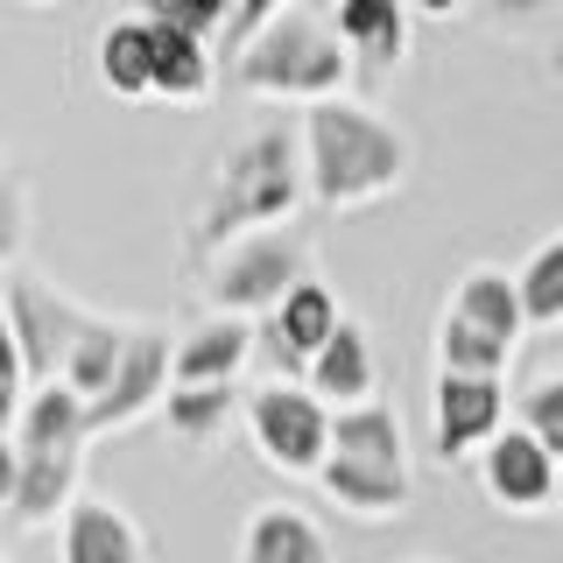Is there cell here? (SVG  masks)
I'll use <instances>...</instances> for the list:
<instances>
[{
    "instance_id": "1",
    "label": "cell",
    "mask_w": 563,
    "mask_h": 563,
    "mask_svg": "<svg viewBox=\"0 0 563 563\" xmlns=\"http://www.w3.org/2000/svg\"><path fill=\"white\" fill-rule=\"evenodd\" d=\"M303 190L310 205L324 211H360L387 198V190L409 184L416 169V148L380 106L366 99H324V106H303Z\"/></svg>"
},
{
    "instance_id": "2",
    "label": "cell",
    "mask_w": 563,
    "mask_h": 563,
    "mask_svg": "<svg viewBox=\"0 0 563 563\" xmlns=\"http://www.w3.org/2000/svg\"><path fill=\"white\" fill-rule=\"evenodd\" d=\"M303 141L289 128H254L246 141L219 155L211 169V198H205V219H198V240L190 254L219 261L233 240L246 233H268V225H289L303 211Z\"/></svg>"
},
{
    "instance_id": "3",
    "label": "cell",
    "mask_w": 563,
    "mask_h": 563,
    "mask_svg": "<svg viewBox=\"0 0 563 563\" xmlns=\"http://www.w3.org/2000/svg\"><path fill=\"white\" fill-rule=\"evenodd\" d=\"M225 78L240 85L246 99H289V106H324V99H345V78H352V57L339 43L324 8H275L268 29L225 64Z\"/></svg>"
},
{
    "instance_id": "4",
    "label": "cell",
    "mask_w": 563,
    "mask_h": 563,
    "mask_svg": "<svg viewBox=\"0 0 563 563\" xmlns=\"http://www.w3.org/2000/svg\"><path fill=\"white\" fill-rule=\"evenodd\" d=\"M310 275V233L303 225H268V233L233 240L219 261H211V317H275Z\"/></svg>"
},
{
    "instance_id": "5",
    "label": "cell",
    "mask_w": 563,
    "mask_h": 563,
    "mask_svg": "<svg viewBox=\"0 0 563 563\" xmlns=\"http://www.w3.org/2000/svg\"><path fill=\"white\" fill-rule=\"evenodd\" d=\"M0 317H8L14 345H22L29 387H49V380H64V360H70V345H78V331L92 324V310H78L70 296H57L43 275H29V268L0 275Z\"/></svg>"
},
{
    "instance_id": "6",
    "label": "cell",
    "mask_w": 563,
    "mask_h": 563,
    "mask_svg": "<svg viewBox=\"0 0 563 563\" xmlns=\"http://www.w3.org/2000/svg\"><path fill=\"white\" fill-rule=\"evenodd\" d=\"M246 430H254V451L268 457L275 472H296V479H317L331 465V409L310 395V387L268 380L246 395Z\"/></svg>"
},
{
    "instance_id": "7",
    "label": "cell",
    "mask_w": 563,
    "mask_h": 563,
    "mask_svg": "<svg viewBox=\"0 0 563 563\" xmlns=\"http://www.w3.org/2000/svg\"><path fill=\"white\" fill-rule=\"evenodd\" d=\"M176 339L163 324H134L128 331V360H120L113 387L85 409V422H92V437H113V430H134L141 416H163L169 387H176Z\"/></svg>"
},
{
    "instance_id": "8",
    "label": "cell",
    "mask_w": 563,
    "mask_h": 563,
    "mask_svg": "<svg viewBox=\"0 0 563 563\" xmlns=\"http://www.w3.org/2000/svg\"><path fill=\"white\" fill-rule=\"evenodd\" d=\"M479 479L493 493V507H507V515H542V507H556V457L542 451L521 422H507L479 451Z\"/></svg>"
},
{
    "instance_id": "9",
    "label": "cell",
    "mask_w": 563,
    "mask_h": 563,
    "mask_svg": "<svg viewBox=\"0 0 563 563\" xmlns=\"http://www.w3.org/2000/svg\"><path fill=\"white\" fill-rule=\"evenodd\" d=\"M507 430V387L500 380H437V457L465 465V451H486Z\"/></svg>"
},
{
    "instance_id": "10",
    "label": "cell",
    "mask_w": 563,
    "mask_h": 563,
    "mask_svg": "<svg viewBox=\"0 0 563 563\" xmlns=\"http://www.w3.org/2000/svg\"><path fill=\"white\" fill-rule=\"evenodd\" d=\"M451 324H465V331H479V339H493L515 360L521 339H528V310H521V282L507 275V268H465L457 275V289H451V303H444Z\"/></svg>"
},
{
    "instance_id": "11",
    "label": "cell",
    "mask_w": 563,
    "mask_h": 563,
    "mask_svg": "<svg viewBox=\"0 0 563 563\" xmlns=\"http://www.w3.org/2000/svg\"><path fill=\"white\" fill-rule=\"evenodd\" d=\"M303 387L317 401H324L331 416L339 409H366V401H380V360H374V339H366L360 317H345L339 331H331V345L310 360Z\"/></svg>"
},
{
    "instance_id": "12",
    "label": "cell",
    "mask_w": 563,
    "mask_h": 563,
    "mask_svg": "<svg viewBox=\"0 0 563 563\" xmlns=\"http://www.w3.org/2000/svg\"><path fill=\"white\" fill-rule=\"evenodd\" d=\"M331 29H339V43H345L360 78H387V70L409 57V8H395V0H339Z\"/></svg>"
},
{
    "instance_id": "13",
    "label": "cell",
    "mask_w": 563,
    "mask_h": 563,
    "mask_svg": "<svg viewBox=\"0 0 563 563\" xmlns=\"http://www.w3.org/2000/svg\"><path fill=\"white\" fill-rule=\"evenodd\" d=\"M254 360V324L246 317H205L176 339V387H240V366Z\"/></svg>"
},
{
    "instance_id": "14",
    "label": "cell",
    "mask_w": 563,
    "mask_h": 563,
    "mask_svg": "<svg viewBox=\"0 0 563 563\" xmlns=\"http://www.w3.org/2000/svg\"><path fill=\"white\" fill-rule=\"evenodd\" d=\"M345 317H339V303H331V289L324 282H303V289L289 296L275 317H268V352H275V366H296V374H310V360L331 345V331H339Z\"/></svg>"
},
{
    "instance_id": "15",
    "label": "cell",
    "mask_w": 563,
    "mask_h": 563,
    "mask_svg": "<svg viewBox=\"0 0 563 563\" xmlns=\"http://www.w3.org/2000/svg\"><path fill=\"white\" fill-rule=\"evenodd\" d=\"M57 563H148V550L113 500H78L57 528Z\"/></svg>"
},
{
    "instance_id": "16",
    "label": "cell",
    "mask_w": 563,
    "mask_h": 563,
    "mask_svg": "<svg viewBox=\"0 0 563 563\" xmlns=\"http://www.w3.org/2000/svg\"><path fill=\"white\" fill-rule=\"evenodd\" d=\"M92 444V422H85V395H70L64 380L29 387L22 416H14V451L43 457V451H85Z\"/></svg>"
},
{
    "instance_id": "17",
    "label": "cell",
    "mask_w": 563,
    "mask_h": 563,
    "mask_svg": "<svg viewBox=\"0 0 563 563\" xmlns=\"http://www.w3.org/2000/svg\"><path fill=\"white\" fill-rule=\"evenodd\" d=\"M317 486L331 493V507H345V515H360V521H395V515H409V472H395V465H360V457H331L324 472H317Z\"/></svg>"
},
{
    "instance_id": "18",
    "label": "cell",
    "mask_w": 563,
    "mask_h": 563,
    "mask_svg": "<svg viewBox=\"0 0 563 563\" xmlns=\"http://www.w3.org/2000/svg\"><path fill=\"white\" fill-rule=\"evenodd\" d=\"M240 563H331V536L303 507H261L240 528Z\"/></svg>"
},
{
    "instance_id": "19",
    "label": "cell",
    "mask_w": 563,
    "mask_h": 563,
    "mask_svg": "<svg viewBox=\"0 0 563 563\" xmlns=\"http://www.w3.org/2000/svg\"><path fill=\"white\" fill-rule=\"evenodd\" d=\"M78 479H85V451H43V457H22V486H14V521H22V528L64 521L70 507L85 500Z\"/></svg>"
},
{
    "instance_id": "20",
    "label": "cell",
    "mask_w": 563,
    "mask_h": 563,
    "mask_svg": "<svg viewBox=\"0 0 563 563\" xmlns=\"http://www.w3.org/2000/svg\"><path fill=\"white\" fill-rule=\"evenodd\" d=\"M141 22H148V35H155V99H184V106L211 99V85H219V57H211V43L169 29V22H155V14H141Z\"/></svg>"
},
{
    "instance_id": "21",
    "label": "cell",
    "mask_w": 563,
    "mask_h": 563,
    "mask_svg": "<svg viewBox=\"0 0 563 563\" xmlns=\"http://www.w3.org/2000/svg\"><path fill=\"white\" fill-rule=\"evenodd\" d=\"M99 78H106V92H120V99H155V35L141 22V8L113 14V22L99 29Z\"/></svg>"
},
{
    "instance_id": "22",
    "label": "cell",
    "mask_w": 563,
    "mask_h": 563,
    "mask_svg": "<svg viewBox=\"0 0 563 563\" xmlns=\"http://www.w3.org/2000/svg\"><path fill=\"white\" fill-rule=\"evenodd\" d=\"M331 457H360V465H395V472H409L401 416L387 409V401H366V409H339V416H331Z\"/></svg>"
},
{
    "instance_id": "23",
    "label": "cell",
    "mask_w": 563,
    "mask_h": 563,
    "mask_svg": "<svg viewBox=\"0 0 563 563\" xmlns=\"http://www.w3.org/2000/svg\"><path fill=\"white\" fill-rule=\"evenodd\" d=\"M128 331L134 324H113V317H92V324L78 331V345H70V360H64V387H70V395H85V409L113 387L120 360H128Z\"/></svg>"
},
{
    "instance_id": "24",
    "label": "cell",
    "mask_w": 563,
    "mask_h": 563,
    "mask_svg": "<svg viewBox=\"0 0 563 563\" xmlns=\"http://www.w3.org/2000/svg\"><path fill=\"white\" fill-rule=\"evenodd\" d=\"M233 409H240V387H169L163 422L184 444H211V437L233 422Z\"/></svg>"
},
{
    "instance_id": "25",
    "label": "cell",
    "mask_w": 563,
    "mask_h": 563,
    "mask_svg": "<svg viewBox=\"0 0 563 563\" xmlns=\"http://www.w3.org/2000/svg\"><path fill=\"white\" fill-rule=\"evenodd\" d=\"M515 282H521L528 324H563V233H556L550 246H536V254H528V268H521Z\"/></svg>"
},
{
    "instance_id": "26",
    "label": "cell",
    "mask_w": 563,
    "mask_h": 563,
    "mask_svg": "<svg viewBox=\"0 0 563 563\" xmlns=\"http://www.w3.org/2000/svg\"><path fill=\"white\" fill-rule=\"evenodd\" d=\"M437 360H444V374H457V380H500L507 374V352L493 345V339H479V331H465V324H437Z\"/></svg>"
},
{
    "instance_id": "27",
    "label": "cell",
    "mask_w": 563,
    "mask_h": 563,
    "mask_svg": "<svg viewBox=\"0 0 563 563\" xmlns=\"http://www.w3.org/2000/svg\"><path fill=\"white\" fill-rule=\"evenodd\" d=\"M521 430L563 465V374H542L536 387H521Z\"/></svg>"
},
{
    "instance_id": "28",
    "label": "cell",
    "mask_w": 563,
    "mask_h": 563,
    "mask_svg": "<svg viewBox=\"0 0 563 563\" xmlns=\"http://www.w3.org/2000/svg\"><path fill=\"white\" fill-rule=\"evenodd\" d=\"M141 14H155V22H169V29L198 35V43H219L225 22H233V0H148Z\"/></svg>"
},
{
    "instance_id": "29",
    "label": "cell",
    "mask_w": 563,
    "mask_h": 563,
    "mask_svg": "<svg viewBox=\"0 0 563 563\" xmlns=\"http://www.w3.org/2000/svg\"><path fill=\"white\" fill-rule=\"evenodd\" d=\"M22 233H29V190H22V176L0 163V275H14Z\"/></svg>"
},
{
    "instance_id": "30",
    "label": "cell",
    "mask_w": 563,
    "mask_h": 563,
    "mask_svg": "<svg viewBox=\"0 0 563 563\" xmlns=\"http://www.w3.org/2000/svg\"><path fill=\"white\" fill-rule=\"evenodd\" d=\"M22 401H29V366H22V345H14L8 317H0V437H14Z\"/></svg>"
},
{
    "instance_id": "31",
    "label": "cell",
    "mask_w": 563,
    "mask_h": 563,
    "mask_svg": "<svg viewBox=\"0 0 563 563\" xmlns=\"http://www.w3.org/2000/svg\"><path fill=\"white\" fill-rule=\"evenodd\" d=\"M14 486H22V451L14 437H0V515H14Z\"/></svg>"
},
{
    "instance_id": "32",
    "label": "cell",
    "mask_w": 563,
    "mask_h": 563,
    "mask_svg": "<svg viewBox=\"0 0 563 563\" xmlns=\"http://www.w3.org/2000/svg\"><path fill=\"white\" fill-rule=\"evenodd\" d=\"M556 507H563V465H556Z\"/></svg>"
},
{
    "instance_id": "33",
    "label": "cell",
    "mask_w": 563,
    "mask_h": 563,
    "mask_svg": "<svg viewBox=\"0 0 563 563\" xmlns=\"http://www.w3.org/2000/svg\"><path fill=\"white\" fill-rule=\"evenodd\" d=\"M422 563H437V556H422Z\"/></svg>"
},
{
    "instance_id": "34",
    "label": "cell",
    "mask_w": 563,
    "mask_h": 563,
    "mask_svg": "<svg viewBox=\"0 0 563 563\" xmlns=\"http://www.w3.org/2000/svg\"><path fill=\"white\" fill-rule=\"evenodd\" d=\"M0 563H8V556H0Z\"/></svg>"
}]
</instances>
